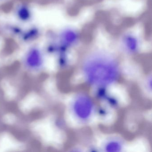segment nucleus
Listing matches in <instances>:
<instances>
[{
    "instance_id": "obj_1",
    "label": "nucleus",
    "mask_w": 152,
    "mask_h": 152,
    "mask_svg": "<svg viewBox=\"0 0 152 152\" xmlns=\"http://www.w3.org/2000/svg\"><path fill=\"white\" fill-rule=\"evenodd\" d=\"M104 58H96L89 63L87 73L91 81L99 83H107L113 80L116 76V69L113 64Z\"/></svg>"
},
{
    "instance_id": "obj_2",
    "label": "nucleus",
    "mask_w": 152,
    "mask_h": 152,
    "mask_svg": "<svg viewBox=\"0 0 152 152\" xmlns=\"http://www.w3.org/2000/svg\"><path fill=\"white\" fill-rule=\"evenodd\" d=\"M26 69L30 72H36L41 71L44 64V58L42 51L38 48L30 50L24 59Z\"/></svg>"
},
{
    "instance_id": "obj_3",
    "label": "nucleus",
    "mask_w": 152,
    "mask_h": 152,
    "mask_svg": "<svg viewBox=\"0 0 152 152\" xmlns=\"http://www.w3.org/2000/svg\"><path fill=\"white\" fill-rule=\"evenodd\" d=\"M92 104L90 100L86 97H80L75 104V110L79 117L87 118L90 114Z\"/></svg>"
},
{
    "instance_id": "obj_4",
    "label": "nucleus",
    "mask_w": 152,
    "mask_h": 152,
    "mask_svg": "<svg viewBox=\"0 0 152 152\" xmlns=\"http://www.w3.org/2000/svg\"><path fill=\"white\" fill-rule=\"evenodd\" d=\"M120 148H121V146L118 143H116V142L110 143V144L107 145V151H110V152L118 151Z\"/></svg>"
}]
</instances>
